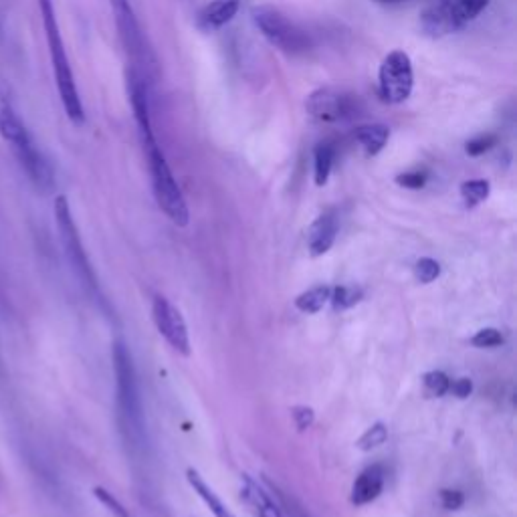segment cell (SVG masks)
<instances>
[{
    "label": "cell",
    "mask_w": 517,
    "mask_h": 517,
    "mask_svg": "<svg viewBox=\"0 0 517 517\" xmlns=\"http://www.w3.org/2000/svg\"><path fill=\"white\" fill-rule=\"evenodd\" d=\"M0 138H3L5 144L13 150L21 168L27 172V176L37 188L41 190L53 188L55 184L53 166L43 154V150L39 148V144L35 142L25 120L21 118L13 89L3 77H0Z\"/></svg>",
    "instance_id": "cell-1"
},
{
    "label": "cell",
    "mask_w": 517,
    "mask_h": 517,
    "mask_svg": "<svg viewBox=\"0 0 517 517\" xmlns=\"http://www.w3.org/2000/svg\"><path fill=\"white\" fill-rule=\"evenodd\" d=\"M114 374H116V402H118V421L126 443L132 449H144L146 443V423L144 406L138 386V374L134 358L124 340L114 342Z\"/></svg>",
    "instance_id": "cell-2"
},
{
    "label": "cell",
    "mask_w": 517,
    "mask_h": 517,
    "mask_svg": "<svg viewBox=\"0 0 517 517\" xmlns=\"http://www.w3.org/2000/svg\"><path fill=\"white\" fill-rule=\"evenodd\" d=\"M39 3V11H41V19H43V27H45V37H47V45H49V55H51V65H53V75H55V85L63 103V110L69 118L71 124L75 126H83L85 124V110H83V101L75 83V75L65 51V43L61 37V29L57 23V15H55V7L53 0H37Z\"/></svg>",
    "instance_id": "cell-3"
},
{
    "label": "cell",
    "mask_w": 517,
    "mask_h": 517,
    "mask_svg": "<svg viewBox=\"0 0 517 517\" xmlns=\"http://www.w3.org/2000/svg\"><path fill=\"white\" fill-rule=\"evenodd\" d=\"M53 211H55V225H57L59 241H61L65 259H67L71 271L75 273L77 281L83 285L87 295H91L101 305H106V299H103L101 289H99L97 275H95V271L91 267V261H89V257L85 253V247H83V241L79 237V231H77V225H75V219H73L67 196L61 194V196L55 198Z\"/></svg>",
    "instance_id": "cell-4"
},
{
    "label": "cell",
    "mask_w": 517,
    "mask_h": 517,
    "mask_svg": "<svg viewBox=\"0 0 517 517\" xmlns=\"http://www.w3.org/2000/svg\"><path fill=\"white\" fill-rule=\"evenodd\" d=\"M146 158H148V168L152 176V190L156 196V202L162 209V213L176 225V227H188L190 213L188 204L184 200V194L166 162V156L162 148L158 146L156 138L144 140L142 142Z\"/></svg>",
    "instance_id": "cell-5"
},
{
    "label": "cell",
    "mask_w": 517,
    "mask_h": 517,
    "mask_svg": "<svg viewBox=\"0 0 517 517\" xmlns=\"http://www.w3.org/2000/svg\"><path fill=\"white\" fill-rule=\"evenodd\" d=\"M489 0H437L421 15V29L435 39L465 29L485 9Z\"/></svg>",
    "instance_id": "cell-6"
},
{
    "label": "cell",
    "mask_w": 517,
    "mask_h": 517,
    "mask_svg": "<svg viewBox=\"0 0 517 517\" xmlns=\"http://www.w3.org/2000/svg\"><path fill=\"white\" fill-rule=\"evenodd\" d=\"M253 23L261 35L287 55H303L314 47V39L303 27L293 23L275 7H255Z\"/></svg>",
    "instance_id": "cell-7"
},
{
    "label": "cell",
    "mask_w": 517,
    "mask_h": 517,
    "mask_svg": "<svg viewBox=\"0 0 517 517\" xmlns=\"http://www.w3.org/2000/svg\"><path fill=\"white\" fill-rule=\"evenodd\" d=\"M415 87L412 61L404 51H392L384 57L378 71V91L386 103H402Z\"/></svg>",
    "instance_id": "cell-8"
},
{
    "label": "cell",
    "mask_w": 517,
    "mask_h": 517,
    "mask_svg": "<svg viewBox=\"0 0 517 517\" xmlns=\"http://www.w3.org/2000/svg\"><path fill=\"white\" fill-rule=\"evenodd\" d=\"M305 110L318 122L338 124L354 120L360 114V99L332 87H322L307 97Z\"/></svg>",
    "instance_id": "cell-9"
},
{
    "label": "cell",
    "mask_w": 517,
    "mask_h": 517,
    "mask_svg": "<svg viewBox=\"0 0 517 517\" xmlns=\"http://www.w3.org/2000/svg\"><path fill=\"white\" fill-rule=\"evenodd\" d=\"M152 316L160 336L182 356H190V334L188 326L180 314L164 295H156L152 303Z\"/></svg>",
    "instance_id": "cell-10"
},
{
    "label": "cell",
    "mask_w": 517,
    "mask_h": 517,
    "mask_svg": "<svg viewBox=\"0 0 517 517\" xmlns=\"http://www.w3.org/2000/svg\"><path fill=\"white\" fill-rule=\"evenodd\" d=\"M110 3L114 9V15H116V23H118V31H120L124 47L136 61L148 63L150 51L146 49L144 33L140 29V23L136 19V13L130 5V0H110Z\"/></svg>",
    "instance_id": "cell-11"
},
{
    "label": "cell",
    "mask_w": 517,
    "mask_h": 517,
    "mask_svg": "<svg viewBox=\"0 0 517 517\" xmlns=\"http://www.w3.org/2000/svg\"><path fill=\"white\" fill-rule=\"evenodd\" d=\"M338 231H340V221L334 211L320 215L314 221V225L309 227V233H307V247H309L312 257L326 255L334 247Z\"/></svg>",
    "instance_id": "cell-12"
},
{
    "label": "cell",
    "mask_w": 517,
    "mask_h": 517,
    "mask_svg": "<svg viewBox=\"0 0 517 517\" xmlns=\"http://www.w3.org/2000/svg\"><path fill=\"white\" fill-rule=\"evenodd\" d=\"M241 9L239 0H213L211 5H206L196 19L198 29L202 31H217L225 25H229Z\"/></svg>",
    "instance_id": "cell-13"
},
{
    "label": "cell",
    "mask_w": 517,
    "mask_h": 517,
    "mask_svg": "<svg viewBox=\"0 0 517 517\" xmlns=\"http://www.w3.org/2000/svg\"><path fill=\"white\" fill-rule=\"evenodd\" d=\"M384 481H386V473H384V469L380 465H372V467L364 469L360 473V477L354 481L350 501L354 505H358V507L372 503L382 493Z\"/></svg>",
    "instance_id": "cell-14"
},
{
    "label": "cell",
    "mask_w": 517,
    "mask_h": 517,
    "mask_svg": "<svg viewBox=\"0 0 517 517\" xmlns=\"http://www.w3.org/2000/svg\"><path fill=\"white\" fill-rule=\"evenodd\" d=\"M241 499L257 517H281V511L271 495L249 475H241Z\"/></svg>",
    "instance_id": "cell-15"
},
{
    "label": "cell",
    "mask_w": 517,
    "mask_h": 517,
    "mask_svg": "<svg viewBox=\"0 0 517 517\" xmlns=\"http://www.w3.org/2000/svg\"><path fill=\"white\" fill-rule=\"evenodd\" d=\"M186 479H188V483H190V487L194 489V493L206 503V507L211 509V513L215 515V517H235L233 513H231V509L221 501V497L213 491V487L206 483L204 479H202V475L196 471V469H188L186 471Z\"/></svg>",
    "instance_id": "cell-16"
},
{
    "label": "cell",
    "mask_w": 517,
    "mask_h": 517,
    "mask_svg": "<svg viewBox=\"0 0 517 517\" xmlns=\"http://www.w3.org/2000/svg\"><path fill=\"white\" fill-rule=\"evenodd\" d=\"M388 138H390V128L384 126V124L360 126L354 132V140L362 146L366 156L380 154L384 150V146L388 144Z\"/></svg>",
    "instance_id": "cell-17"
},
{
    "label": "cell",
    "mask_w": 517,
    "mask_h": 517,
    "mask_svg": "<svg viewBox=\"0 0 517 517\" xmlns=\"http://www.w3.org/2000/svg\"><path fill=\"white\" fill-rule=\"evenodd\" d=\"M336 146L332 142H322L314 150V178L318 186H326L334 168Z\"/></svg>",
    "instance_id": "cell-18"
},
{
    "label": "cell",
    "mask_w": 517,
    "mask_h": 517,
    "mask_svg": "<svg viewBox=\"0 0 517 517\" xmlns=\"http://www.w3.org/2000/svg\"><path fill=\"white\" fill-rule=\"evenodd\" d=\"M330 295H332V287H328V285L312 287L295 299V307L301 314H318L330 301Z\"/></svg>",
    "instance_id": "cell-19"
},
{
    "label": "cell",
    "mask_w": 517,
    "mask_h": 517,
    "mask_svg": "<svg viewBox=\"0 0 517 517\" xmlns=\"http://www.w3.org/2000/svg\"><path fill=\"white\" fill-rule=\"evenodd\" d=\"M491 184L487 180H467L461 184V196L467 209H475L477 204L485 202L489 198Z\"/></svg>",
    "instance_id": "cell-20"
},
{
    "label": "cell",
    "mask_w": 517,
    "mask_h": 517,
    "mask_svg": "<svg viewBox=\"0 0 517 517\" xmlns=\"http://www.w3.org/2000/svg\"><path fill=\"white\" fill-rule=\"evenodd\" d=\"M362 299V289L360 287H354V285H342V287H336L332 289V295H330V301L334 305V309H348L352 305H356L358 301Z\"/></svg>",
    "instance_id": "cell-21"
},
{
    "label": "cell",
    "mask_w": 517,
    "mask_h": 517,
    "mask_svg": "<svg viewBox=\"0 0 517 517\" xmlns=\"http://www.w3.org/2000/svg\"><path fill=\"white\" fill-rule=\"evenodd\" d=\"M386 439H388L386 427H384L382 423H376V425H372V427L358 439L356 447H358L360 451H372V449H378L380 445H384Z\"/></svg>",
    "instance_id": "cell-22"
},
{
    "label": "cell",
    "mask_w": 517,
    "mask_h": 517,
    "mask_svg": "<svg viewBox=\"0 0 517 517\" xmlns=\"http://www.w3.org/2000/svg\"><path fill=\"white\" fill-rule=\"evenodd\" d=\"M423 380H425V388H427V392L431 396H445L449 392V388H451L449 376L445 372H441V370L427 372Z\"/></svg>",
    "instance_id": "cell-23"
},
{
    "label": "cell",
    "mask_w": 517,
    "mask_h": 517,
    "mask_svg": "<svg viewBox=\"0 0 517 517\" xmlns=\"http://www.w3.org/2000/svg\"><path fill=\"white\" fill-rule=\"evenodd\" d=\"M415 275H417V279L421 283L429 285V283H433L441 275V265H439V261H435L431 257H423L415 265Z\"/></svg>",
    "instance_id": "cell-24"
},
{
    "label": "cell",
    "mask_w": 517,
    "mask_h": 517,
    "mask_svg": "<svg viewBox=\"0 0 517 517\" xmlns=\"http://www.w3.org/2000/svg\"><path fill=\"white\" fill-rule=\"evenodd\" d=\"M93 495H95V499H99L103 505L108 507V511H110L112 515H116V517H130L128 509H126V507L118 501V497H116L114 493H110L108 489L95 487V489H93Z\"/></svg>",
    "instance_id": "cell-25"
},
{
    "label": "cell",
    "mask_w": 517,
    "mask_h": 517,
    "mask_svg": "<svg viewBox=\"0 0 517 517\" xmlns=\"http://www.w3.org/2000/svg\"><path fill=\"white\" fill-rule=\"evenodd\" d=\"M471 344L475 348H497L503 344V336L499 330L495 328H485V330H479L473 338H471Z\"/></svg>",
    "instance_id": "cell-26"
},
{
    "label": "cell",
    "mask_w": 517,
    "mask_h": 517,
    "mask_svg": "<svg viewBox=\"0 0 517 517\" xmlns=\"http://www.w3.org/2000/svg\"><path fill=\"white\" fill-rule=\"evenodd\" d=\"M495 144H497V136H495V134H481V136H477V138H473V140L467 142L465 152H467L469 156H481V154L489 152Z\"/></svg>",
    "instance_id": "cell-27"
},
{
    "label": "cell",
    "mask_w": 517,
    "mask_h": 517,
    "mask_svg": "<svg viewBox=\"0 0 517 517\" xmlns=\"http://www.w3.org/2000/svg\"><path fill=\"white\" fill-rule=\"evenodd\" d=\"M293 421H295V427L299 431H307V429H312V425L316 421V412H314V408H309V406H295L293 408Z\"/></svg>",
    "instance_id": "cell-28"
},
{
    "label": "cell",
    "mask_w": 517,
    "mask_h": 517,
    "mask_svg": "<svg viewBox=\"0 0 517 517\" xmlns=\"http://www.w3.org/2000/svg\"><path fill=\"white\" fill-rule=\"evenodd\" d=\"M396 184H400L402 188H410V190H419L427 184V174L425 172H404L396 176Z\"/></svg>",
    "instance_id": "cell-29"
},
{
    "label": "cell",
    "mask_w": 517,
    "mask_h": 517,
    "mask_svg": "<svg viewBox=\"0 0 517 517\" xmlns=\"http://www.w3.org/2000/svg\"><path fill=\"white\" fill-rule=\"evenodd\" d=\"M441 503H443L445 509L455 511V509H459V507L465 503V497H463V493L457 491V489H443V491H441Z\"/></svg>",
    "instance_id": "cell-30"
},
{
    "label": "cell",
    "mask_w": 517,
    "mask_h": 517,
    "mask_svg": "<svg viewBox=\"0 0 517 517\" xmlns=\"http://www.w3.org/2000/svg\"><path fill=\"white\" fill-rule=\"evenodd\" d=\"M449 392H453L457 398H467V396H471V392H473V382H471L469 378H459V380H455V382L451 384Z\"/></svg>",
    "instance_id": "cell-31"
},
{
    "label": "cell",
    "mask_w": 517,
    "mask_h": 517,
    "mask_svg": "<svg viewBox=\"0 0 517 517\" xmlns=\"http://www.w3.org/2000/svg\"><path fill=\"white\" fill-rule=\"evenodd\" d=\"M378 5H386V7H396V5H404L408 0H374Z\"/></svg>",
    "instance_id": "cell-32"
}]
</instances>
